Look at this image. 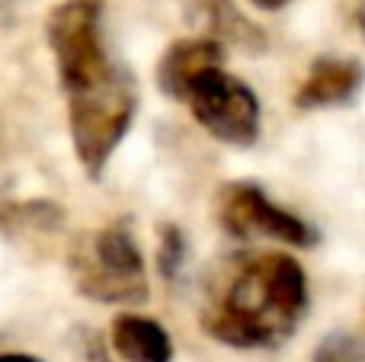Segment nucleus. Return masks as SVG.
Returning a JSON list of instances; mask_svg holds the SVG:
<instances>
[{"label": "nucleus", "mask_w": 365, "mask_h": 362, "mask_svg": "<svg viewBox=\"0 0 365 362\" xmlns=\"http://www.w3.org/2000/svg\"><path fill=\"white\" fill-rule=\"evenodd\" d=\"M0 362H42V359L29 356V353H0Z\"/></svg>", "instance_id": "ddd939ff"}, {"label": "nucleus", "mask_w": 365, "mask_h": 362, "mask_svg": "<svg viewBox=\"0 0 365 362\" xmlns=\"http://www.w3.org/2000/svg\"><path fill=\"white\" fill-rule=\"evenodd\" d=\"M182 260H186V237H182V231L177 224H167V228L160 231V247H158L160 273H164L167 279H173L177 269L182 267Z\"/></svg>", "instance_id": "f8f14e48"}, {"label": "nucleus", "mask_w": 365, "mask_h": 362, "mask_svg": "<svg viewBox=\"0 0 365 362\" xmlns=\"http://www.w3.org/2000/svg\"><path fill=\"white\" fill-rule=\"evenodd\" d=\"M51 58L58 68L61 90L103 71L113 58L103 45V4L100 0H61L45 23Z\"/></svg>", "instance_id": "39448f33"}, {"label": "nucleus", "mask_w": 365, "mask_h": 362, "mask_svg": "<svg viewBox=\"0 0 365 362\" xmlns=\"http://www.w3.org/2000/svg\"><path fill=\"white\" fill-rule=\"evenodd\" d=\"M218 222L234 237H266L289 247L308 250L317 244L314 224L298 218L295 212L272 202L269 192L257 183H227L218 192Z\"/></svg>", "instance_id": "423d86ee"}, {"label": "nucleus", "mask_w": 365, "mask_h": 362, "mask_svg": "<svg viewBox=\"0 0 365 362\" xmlns=\"http://www.w3.org/2000/svg\"><path fill=\"white\" fill-rule=\"evenodd\" d=\"M71 279L83 299L103 305H145L148 269L128 224L93 228L74 237L68 254Z\"/></svg>", "instance_id": "7ed1b4c3"}, {"label": "nucleus", "mask_w": 365, "mask_h": 362, "mask_svg": "<svg viewBox=\"0 0 365 362\" xmlns=\"http://www.w3.org/2000/svg\"><path fill=\"white\" fill-rule=\"evenodd\" d=\"M74 157L90 180H100L109 157L128 135L138 113V83L122 64L109 61L93 77L64 90Z\"/></svg>", "instance_id": "f03ea898"}, {"label": "nucleus", "mask_w": 365, "mask_h": 362, "mask_svg": "<svg viewBox=\"0 0 365 362\" xmlns=\"http://www.w3.org/2000/svg\"><path fill=\"white\" fill-rule=\"evenodd\" d=\"M113 350L122 362H170L173 340L164 331V324L145 318V314H119L109 327Z\"/></svg>", "instance_id": "1a4fd4ad"}, {"label": "nucleus", "mask_w": 365, "mask_h": 362, "mask_svg": "<svg viewBox=\"0 0 365 362\" xmlns=\"http://www.w3.org/2000/svg\"><path fill=\"white\" fill-rule=\"evenodd\" d=\"M253 6H259V10H282V6H289L292 0H250Z\"/></svg>", "instance_id": "4468645a"}, {"label": "nucleus", "mask_w": 365, "mask_h": 362, "mask_svg": "<svg viewBox=\"0 0 365 362\" xmlns=\"http://www.w3.org/2000/svg\"><path fill=\"white\" fill-rule=\"evenodd\" d=\"M365 87V68L356 58L321 55L311 64L308 77L295 93L298 109H334L349 106Z\"/></svg>", "instance_id": "0eeeda50"}, {"label": "nucleus", "mask_w": 365, "mask_h": 362, "mask_svg": "<svg viewBox=\"0 0 365 362\" xmlns=\"http://www.w3.org/2000/svg\"><path fill=\"white\" fill-rule=\"evenodd\" d=\"M195 122L212 138L231 148H253L259 141V100L240 77L225 68H208L189 83L182 96Z\"/></svg>", "instance_id": "20e7f679"}, {"label": "nucleus", "mask_w": 365, "mask_h": 362, "mask_svg": "<svg viewBox=\"0 0 365 362\" xmlns=\"http://www.w3.org/2000/svg\"><path fill=\"white\" fill-rule=\"evenodd\" d=\"M311 362H365V343L353 333H327L314 346Z\"/></svg>", "instance_id": "9b49d317"}, {"label": "nucleus", "mask_w": 365, "mask_h": 362, "mask_svg": "<svg viewBox=\"0 0 365 362\" xmlns=\"http://www.w3.org/2000/svg\"><path fill=\"white\" fill-rule=\"evenodd\" d=\"M308 314V276L295 257L227 254L202 286L199 324L212 340L237 350L289 343Z\"/></svg>", "instance_id": "f257e3e1"}, {"label": "nucleus", "mask_w": 365, "mask_h": 362, "mask_svg": "<svg viewBox=\"0 0 365 362\" xmlns=\"http://www.w3.org/2000/svg\"><path fill=\"white\" fill-rule=\"evenodd\" d=\"M192 6V16L199 19V26H205V36L215 38L221 45H234V48H244L250 55L263 51L266 38L231 0H189Z\"/></svg>", "instance_id": "9d476101"}, {"label": "nucleus", "mask_w": 365, "mask_h": 362, "mask_svg": "<svg viewBox=\"0 0 365 362\" xmlns=\"http://www.w3.org/2000/svg\"><path fill=\"white\" fill-rule=\"evenodd\" d=\"M225 61V45L215 42L208 36H192V38H180L170 48L160 55L154 77L164 96L170 100H182L189 90V83L208 68H221Z\"/></svg>", "instance_id": "6e6552de"}]
</instances>
